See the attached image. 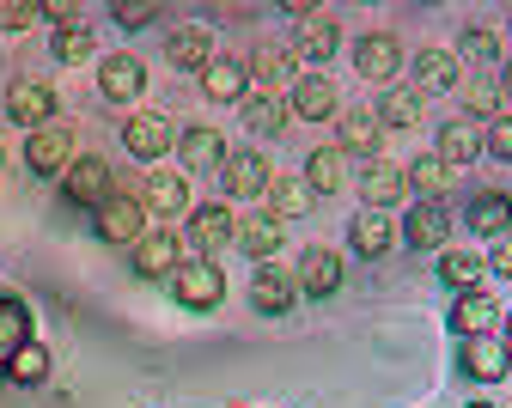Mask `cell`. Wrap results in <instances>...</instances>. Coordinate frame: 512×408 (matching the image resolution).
Listing matches in <instances>:
<instances>
[{
  "mask_svg": "<svg viewBox=\"0 0 512 408\" xmlns=\"http://www.w3.org/2000/svg\"><path fill=\"white\" fill-rule=\"evenodd\" d=\"M171 293H177L183 311H214L226 299V275H220L208 256H196V262H183L177 275H171Z\"/></svg>",
  "mask_w": 512,
  "mask_h": 408,
  "instance_id": "obj_1",
  "label": "cell"
},
{
  "mask_svg": "<svg viewBox=\"0 0 512 408\" xmlns=\"http://www.w3.org/2000/svg\"><path fill=\"white\" fill-rule=\"evenodd\" d=\"M98 238L104 244H141L147 238V201L141 195H110L98 208Z\"/></svg>",
  "mask_w": 512,
  "mask_h": 408,
  "instance_id": "obj_2",
  "label": "cell"
},
{
  "mask_svg": "<svg viewBox=\"0 0 512 408\" xmlns=\"http://www.w3.org/2000/svg\"><path fill=\"white\" fill-rule=\"evenodd\" d=\"M354 183H360V195H366V208H378V214L391 208V201H403V195H409V171H403V165H391V159H366Z\"/></svg>",
  "mask_w": 512,
  "mask_h": 408,
  "instance_id": "obj_3",
  "label": "cell"
},
{
  "mask_svg": "<svg viewBox=\"0 0 512 408\" xmlns=\"http://www.w3.org/2000/svg\"><path fill=\"white\" fill-rule=\"evenodd\" d=\"M458 366L464 378H506L512 372V348L500 342V335H464V348H458Z\"/></svg>",
  "mask_w": 512,
  "mask_h": 408,
  "instance_id": "obj_4",
  "label": "cell"
},
{
  "mask_svg": "<svg viewBox=\"0 0 512 408\" xmlns=\"http://www.w3.org/2000/svg\"><path fill=\"white\" fill-rule=\"evenodd\" d=\"M293 299H299V281L287 275V268H275V262H256V275H250V305L263 311V317H281Z\"/></svg>",
  "mask_w": 512,
  "mask_h": 408,
  "instance_id": "obj_5",
  "label": "cell"
},
{
  "mask_svg": "<svg viewBox=\"0 0 512 408\" xmlns=\"http://www.w3.org/2000/svg\"><path fill=\"white\" fill-rule=\"evenodd\" d=\"M183 268V244H177V232H147L141 244H135V275H147V281H171Z\"/></svg>",
  "mask_w": 512,
  "mask_h": 408,
  "instance_id": "obj_6",
  "label": "cell"
},
{
  "mask_svg": "<svg viewBox=\"0 0 512 408\" xmlns=\"http://www.w3.org/2000/svg\"><path fill=\"white\" fill-rule=\"evenodd\" d=\"M61 189H68V201H80V208H104V201H110V165L86 153V159H74V165H68Z\"/></svg>",
  "mask_w": 512,
  "mask_h": 408,
  "instance_id": "obj_7",
  "label": "cell"
},
{
  "mask_svg": "<svg viewBox=\"0 0 512 408\" xmlns=\"http://www.w3.org/2000/svg\"><path fill=\"white\" fill-rule=\"evenodd\" d=\"M7 110H13V122L19 128H49V116H55V92L43 86V80H13L7 86Z\"/></svg>",
  "mask_w": 512,
  "mask_h": 408,
  "instance_id": "obj_8",
  "label": "cell"
},
{
  "mask_svg": "<svg viewBox=\"0 0 512 408\" xmlns=\"http://www.w3.org/2000/svg\"><path fill=\"white\" fill-rule=\"evenodd\" d=\"M25 165H31L37 177L68 171V165H74V141H68V128H37L31 141H25Z\"/></svg>",
  "mask_w": 512,
  "mask_h": 408,
  "instance_id": "obj_9",
  "label": "cell"
},
{
  "mask_svg": "<svg viewBox=\"0 0 512 408\" xmlns=\"http://www.w3.org/2000/svg\"><path fill=\"white\" fill-rule=\"evenodd\" d=\"M336 287H342V256H336V250H324V244H311V250L299 256V293L330 299Z\"/></svg>",
  "mask_w": 512,
  "mask_h": 408,
  "instance_id": "obj_10",
  "label": "cell"
},
{
  "mask_svg": "<svg viewBox=\"0 0 512 408\" xmlns=\"http://www.w3.org/2000/svg\"><path fill=\"white\" fill-rule=\"evenodd\" d=\"M141 86H147V67H141L135 55H104V67H98V92H104L110 104L141 98Z\"/></svg>",
  "mask_w": 512,
  "mask_h": 408,
  "instance_id": "obj_11",
  "label": "cell"
},
{
  "mask_svg": "<svg viewBox=\"0 0 512 408\" xmlns=\"http://www.w3.org/2000/svg\"><path fill=\"white\" fill-rule=\"evenodd\" d=\"M232 232H238V220L226 214V201H208V208H196V214H189V244H196L202 256L226 250V244H232Z\"/></svg>",
  "mask_w": 512,
  "mask_h": 408,
  "instance_id": "obj_12",
  "label": "cell"
},
{
  "mask_svg": "<svg viewBox=\"0 0 512 408\" xmlns=\"http://www.w3.org/2000/svg\"><path fill=\"white\" fill-rule=\"evenodd\" d=\"M202 92H208L214 104H244V98H250V74H244V61L214 55V61L202 67Z\"/></svg>",
  "mask_w": 512,
  "mask_h": 408,
  "instance_id": "obj_13",
  "label": "cell"
},
{
  "mask_svg": "<svg viewBox=\"0 0 512 408\" xmlns=\"http://www.w3.org/2000/svg\"><path fill=\"white\" fill-rule=\"evenodd\" d=\"M122 141H128V153H135V159H159V153L177 147V134H171L165 116H128L122 122Z\"/></svg>",
  "mask_w": 512,
  "mask_h": 408,
  "instance_id": "obj_14",
  "label": "cell"
},
{
  "mask_svg": "<svg viewBox=\"0 0 512 408\" xmlns=\"http://www.w3.org/2000/svg\"><path fill=\"white\" fill-rule=\"evenodd\" d=\"M445 232H452V220H445V201H415L409 220H403V238H409L415 250H439Z\"/></svg>",
  "mask_w": 512,
  "mask_h": 408,
  "instance_id": "obj_15",
  "label": "cell"
},
{
  "mask_svg": "<svg viewBox=\"0 0 512 408\" xmlns=\"http://www.w3.org/2000/svg\"><path fill=\"white\" fill-rule=\"evenodd\" d=\"M220 183H226V195H263V189H269V165H263V153H226Z\"/></svg>",
  "mask_w": 512,
  "mask_h": 408,
  "instance_id": "obj_16",
  "label": "cell"
},
{
  "mask_svg": "<svg viewBox=\"0 0 512 408\" xmlns=\"http://www.w3.org/2000/svg\"><path fill=\"white\" fill-rule=\"evenodd\" d=\"M177 153H183L189 171H220L226 165V141H220L214 128H183L177 134Z\"/></svg>",
  "mask_w": 512,
  "mask_h": 408,
  "instance_id": "obj_17",
  "label": "cell"
},
{
  "mask_svg": "<svg viewBox=\"0 0 512 408\" xmlns=\"http://www.w3.org/2000/svg\"><path fill=\"white\" fill-rule=\"evenodd\" d=\"M494 323H500V305L476 287V293H458V305H452V329L458 335H494Z\"/></svg>",
  "mask_w": 512,
  "mask_h": 408,
  "instance_id": "obj_18",
  "label": "cell"
},
{
  "mask_svg": "<svg viewBox=\"0 0 512 408\" xmlns=\"http://www.w3.org/2000/svg\"><path fill=\"white\" fill-rule=\"evenodd\" d=\"M476 153H482V128H476L470 116H458V122H445V128H439V159L452 165V171L470 165Z\"/></svg>",
  "mask_w": 512,
  "mask_h": 408,
  "instance_id": "obj_19",
  "label": "cell"
},
{
  "mask_svg": "<svg viewBox=\"0 0 512 408\" xmlns=\"http://www.w3.org/2000/svg\"><path fill=\"white\" fill-rule=\"evenodd\" d=\"M263 195H269V214L275 220H299V214H311V201H317L305 177H269Z\"/></svg>",
  "mask_w": 512,
  "mask_h": 408,
  "instance_id": "obj_20",
  "label": "cell"
},
{
  "mask_svg": "<svg viewBox=\"0 0 512 408\" xmlns=\"http://www.w3.org/2000/svg\"><path fill=\"white\" fill-rule=\"evenodd\" d=\"M305 183H311V195L342 189V183H348V153H342V147H317V153L305 159Z\"/></svg>",
  "mask_w": 512,
  "mask_h": 408,
  "instance_id": "obj_21",
  "label": "cell"
},
{
  "mask_svg": "<svg viewBox=\"0 0 512 408\" xmlns=\"http://www.w3.org/2000/svg\"><path fill=\"white\" fill-rule=\"evenodd\" d=\"M232 244H238V250H250L256 262H269V256L281 250V220H275V214H256V220H238Z\"/></svg>",
  "mask_w": 512,
  "mask_h": 408,
  "instance_id": "obj_22",
  "label": "cell"
},
{
  "mask_svg": "<svg viewBox=\"0 0 512 408\" xmlns=\"http://www.w3.org/2000/svg\"><path fill=\"white\" fill-rule=\"evenodd\" d=\"M171 67H208L214 61V31L208 25H183V31H171Z\"/></svg>",
  "mask_w": 512,
  "mask_h": 408,
  "instance_id": "obj_23",
  "label": "cell"
},
{
  "mask_svg": "<svg viewBox=\"0 0 512 408\" xmlns=\"http://www.w3.org/2000/svg\"><path fill=\"white\" fill-rule=\"evenodd\" d=\"M397 43L391 37H360V49H354V67H360V80H391L397 74Z\"/></svg>",
  "mask_w": 512,
  "mask_h": 408,
  "instance_id": "obj_24",
  "label": "cell"
},
{
  "mask_svg": "<svg viewBox=\"0 0 512 408\" xmlns=\"http://www.w3.org/2000/svg\"><path fill=\"white\" fill-rule=\"evenodd\" d=\"M415 86H421V92H452V86H458V55L421 49V55H415Z\"/></svg>",
  "mask_w": 512,
  "mask_h": 408,
  "instance_id": "obj_25",
  "label": "cell"
},
{
  "mask_svg": "<svg viewBox=\"0 0 512 408\" xmlns=\"http://www.w3.org/2000/svg\"><path fill=\"white\" fill-rule=\"evenodd\" d=\"M506 226H512V201H506L500 189H488V195L470 201V232H482V238H506Z\"/></svg>",
  "mask_w": 512,
  "mask_h": 408,
  "instance_id": "obj_26",
  "label": "cell"
},
{
  "mask_svg": "<svg viewBox=\"0 0 512 408\" xmlns=\"http://www.w3.org/2000/svg\"><path fill=\"white\" fill-rule=\"evenodd\" d=\"M293 110H299L305 122H324V116H336V86H330L324 74L299 80V86H293Z\"/></svg>",
  "mask_w": 512,
  "mask_h": 408,
  "instance_id": "obj_27",
  "label": "cell"
},
{
  "mask_svg": "<svg viewBox=\"0 0 512 408\" xmlns=\"http://www.w3.org/2000/svg\"><path fill=\"white\" fill-rule=\"evenodd\" d=\"M25 342H31V317H25V305L0 293V366H7Z\"/></svg>",
  "mask_w": 512,
  "mask_h": 408,
  "instance_id": "obj_28",
  "label": "cell"
},
{
  "mask_svg": "<svg viewBox=\"0 0 512 408\" xmlns=\"http://www.w3.org/2000/svg\"><path fill=\"white\" fill-rule=\"evenodd\" d=\"M348 238H354V250H360V256H384V250L397 244V226L384 220L378 208H366V214L354 220V232H348Z\"/></svg>",
  "mask_w": 512,
  "mask_h": 408,
  "instance_id": "obj_29",
  "label": "cell"
},
{
  "mask_svg": "<svg viewBox=\"0 0 512 408\" xmlns=\"http://www.w3.org/2000/svg\"><path fill=\"white\" fill-rule=\"evenodd\" d=\"M336 55V25L330 19H311L299 37H293V61H311V67H324Z\"/></svg>",
  "mask_w": 512,
  "mask_h": 408,
  "instance_id": "obj_30",
  "label": "cell"
},
{
  "mask_svg": "<svg viewBox=\"0 0 512 408\" xmlns=\"http://www.w3.org/2000/svg\"><path fill=\"white\" fill-rule=\"evenodd\" d=\"M244 74H250V80H263V86H281V80H293V49H275V43L250 49Z\"/></svg>",
  "mask_w": 512,
  "mask_h": 408,
  "instance_id": "obj_31",
  "label": "cell"
},
{
  "mask_svg": "<svg viewBox=\"0 0 512 408\" xmlns=\"http://www.w3.org/2000/svg\"><path fill=\"white\" fill-rule=\"evenodd\" d=\"M147 208H153V214H183V208H189V183H183L177 171L147 177Z\"/></svg>",
  "mask_w": 512,
  "mask_h": 408,
  "instance_id": "obj_32",
  "label": "cell"
},
{
  "mask_svg": "<svg viewBox=\"0 0 512 408\" xmlns=\"http://www.w3.org/2000/svg\"><path fill=\"white\" fill-rule=\"evenodd\" d=\"M409 189H421V201H439L445 189H452V165H445L439 153L415 159V165H409Z\"/></svg>",
  "mask_w": 512,
  "mask_h": 408,
  "instance_id": "obj_33",
  "label": "cell"
},
{
  "mask_svg": "<svg viewBox=\"0 0 512 408\" xmlns=\"http://www.w3.org/2000/svg\"><path fill=\"white\" fill-rule=\"evenodd\" d=\"M378 147V110H342V153H372Z\"/></svg>",
  "mask_w": 512,
  "mask_h": 408,
  "instance_id": "obj_34",
  "label": "cell"
},
{
  "mask_svg": "<svg viewBox=\"0 0 512 408\" xmlns=\"http://www.w3.org/2000/svg\"><path fill=\"white\" fill-rule=\"evenodd\" d=\"M439 275H445V287L476 293V281H482V256H470V250H445V256H439Z\"/></svg>",
  "mask_w": 512,
  "mask_h": 408,
  "instance_id": "obj_35",
  "label": "cell"
},
{
  "mask_svg": "<svg viewBox=\"0 0 512 408\" xmlns=\"http://www.w3.org/2000/svg\"><path fill=\"white\" fill-rule=\"evenodd\" d=\"M7 378H13V384H43V378H49V348H43V342H25V348L7 360Z\"/></svg>",
  "mask_w": 512,
  "mask_h": 408,
  "instance_id": "obj_36",
  "label": "cell"
},
{
  "mask_svg": "<svg viewBox=\"0 0 512 408\" xmlns=\"http://www.w3.org/2000/svg\"><path fill=\"white\" fill-rule=\"evenodd\" d=\"M238 110H244V128H256V134H275V128L287 122V104H281V98H256V92H250Z\"/></svg>",
  "mask_w": 512,
  "mask_h": 408,
  "instance_id": "obj_37",
  "label": "cell"
},
{
  "mask_svg": "<svg viewBox=\"0 0 512 408\" xmlns=\"http://www.w3.org/2000/svg\"><path fill=\"white\" fill-rule=\"evenodd\" d=\"M378 122H391V128H415L421 122V92H384V104H378Z\"/></svg>",
  "mask_w": 512,
  "mask_h": 408,
  "instance_id": "obj_38",
  "label": "cell"
},
{
  "mask_svg": "<svg viewBox=\"0 0 512 408\" xmlns=\"http://www.w3.org/2000/svg\"><path fill=\"white\" fill-rule=\"evenodd\" d=\"M55 61H92V31H55Z\"/></svg>",
  "mask_w": 512,
  "mask_h": 408,
  "instance_id": "obj_39",
  "label": "cell"
},
{
  "mask_svg": "<svg viewBox=\"0 0 512 408\" xmlns=\"http://www.w3.org/2000/svg\"><path fill=\"white\" fill-rule=\"evenodd\" d=\"M500 104H506V98H500V86H494V80H470V110H476V116H488V122H494V116H500Z\"/></svg>",
  "mask_w": 512,
  "mask_h": 408,
  "instance_id": "obj_40",
  "label": "cell"
},
{
  "mask_svg": "<svg viewBox=\"0 0 512 408\" xmlns=\"http://www.w3.org/2000/svg\"><path fill=\"white\" fill-rule=\"evenodd\" d=\"M482 147H488L494 159H512V116H494V122L482 128Z\"/></svg>",
  "mask_w": 512,
  "mask_h": 408,
  "instance_id": "obj_41",
  "label": "cell"
},
{
  "mask_svg": "<svg viewBox=\"0 0 512 408\" xmlns=\"http://www.w3.org/2000/svg\"><path fill=\"white\" fill-rule=\"evenodd\" d=\"M110 19H116V25H153V19H159V7H153V0H116Z\"/></svg>",
  "mask_w": 512,
  "mask_h": 408,
  "instance_id": "obj_42",
  "label": "cell"
},
{
  "mask_svg": "<svg viewBox=\"0 0 512 408\" xmlns=\"http://www.w3.org/2000/svg\"><path fill=\"white\" fill-rule=\"evenodd\" d=\"M43 19V7H25V0H0V31H25V25H37Z\"/></svg>",
  "mask_w": 512,
  "mask_h": 408,
  "instance_id": "obj_43",
  "label": "cell"
},
{
  "mask_svg": "<svg viewBox=\"0 0 512 408\" xmlns=\"http://www.w3.org/2000/svg\"><path fill=\"white\" fill-rule=\"evenodd\" d=\"M464 55H476V61H494V55H500V37L476 25V31H464Z\"/></svg>",
  "mask_w": 512,
  "mask_h": 408,
  "instance_id": "obj_44",
  "label": "cell"
},
{
  "mask_svg": "<svg viewBox=\"0 0 512 408\" xmlns=\"http://www.w3.org/2000/svg\"><path fill=\"white\" fill-rule=\"evenodd\" d=\"M488 268L512 281V232H506V238H494V250H488Z\"/></svg>",
  "mask_w": 512,
  "mask_h": 408,
  "instance_id": "obj_45",
  "label": "cell"
},
{
  "mask_svg": "<svg viewBox=\"0 0 512 408\" xmlns=\"http://www.w3.org/2000/svg\"><path fill=\"white\" fill-rule=\"evenodd\" d=\"M500 98H512V67H506V74H500Z\"/></svg>",
  "mask_w": 512,
  "mask_h": 408,
  "instance_id": "obj_46",
  "label": "cell"
},
{
  "mask_svg": "<svg viewBox=\"0 0 512 408\" xmlns=\"http://www.w3.org/2000/svg\"><path fill=\"white\" fill-rule=\"evenodd\" d=\"M500 342H506V348H512V317H506V335H500Z\"/></svg>",
  "mask_w": 512,
  "mask_h": 408,
  "instance_id": "obj_47",
  "label": "cell"
},
{
  "mask_svg": "<svg viewBox=\"0 0 512 408\" xmlns=\"http://www.w3.org/2000/svg\"><path fill=\"white\" fill-rule=\"evenodd\" d=\"M470 408H494V402H470Z\"/></svg>",
  "mask_w": 512,
  "mask_h": 408,
  "instance_id": "obj_48",
  "label": "cell"
},
{
  "mask_svg": "<svg viewBox=\"0 0 512 408\" xmlns=\"http://www.w3.org/2000/svg\"><path fill=\"white\" fill-rule=\"evenodd\" d=\"M0 378H7V366H0Z\"/></svg>",
  "mask_w": 512,
  "mask_h": 408,
  "instance_id": "obj_49",
  "label": "cell"
},
{
  "mask_svg": "<svg viewBox=\"0 0 512 408\" xmlns=\"http://www.w3.org/2000/svg\"><path fill=\"white\" fill-rule=\"evenodd\" d=\"M506 378H512V372H506Z\"/></svg>",
  "mask_w": 512,
  "mask_h": 408,
  "instance_id": "obj_50",
  "label": "cell"
}]
</instances>
